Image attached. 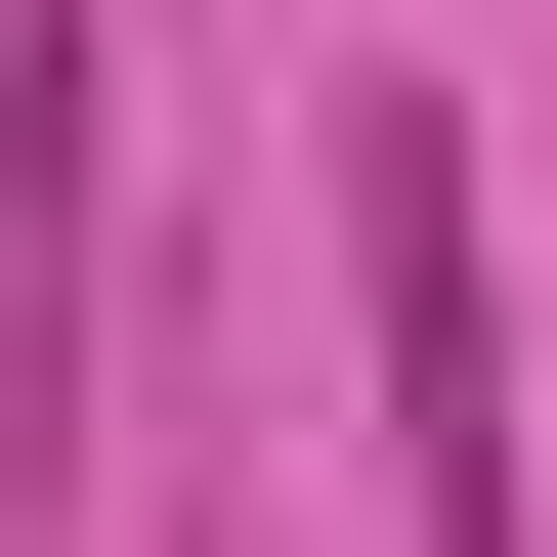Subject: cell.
Wrapping results in <instances>:
<instances>
[{
	"label": "cell",
	"instance_id": "obj_1",
	"mask_svg": "<svg viewBox=\"0 0 557 557\" xmlns=\"http://www.w3.org/2000/svg\"><path fill=\"white\" fill-rule=\"evenodd\" d=\"M344 386H386V515L515 557L557 429H515V258H472V86H344Z\"/></svg>",
	"mask_w": 557,
	"mask_h": 557
},
{
	"label": "cell",
	"instance_id": "obj_2",
	"mask_svg": "<svg viewBox=\"0 0 557 557\" xmlns=\"http://www.w3.org/2000/svg\"><path fill=\"white\" fill-rule=\"evenodd\" d=\"M0 472H86V0H0Z\"/></svg>",
	"mask_w": 557,
	"mask_h": 557
}]
</instances>
